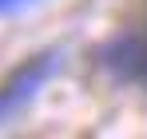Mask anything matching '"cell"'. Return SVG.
Returning a JSON list of instances; mask_svg holds the SVG:
<instances>
[{
  "label": "cell",
  "mask_w": 147,
  "mask_h": 139,
  "mask_svg": "<svg viewBox=\"0 0 147 139\" xmlns=\"http://www.w3.org/2000/svg\"><path fill=\"white\" fill-rule=\"evenodd\" d=\"M99 64L115 80L147 88V28H131V32H119L115 40H107L99 52Z\"/></svg>",
  "instance_id": "7a4b0ae2"
},
{
  "label": "cell",
  "mask_w": 147,
  "mask_h": 139,
  "mask_svg": "<svg viewBox=\"0 0 147 139\" xmlns=\"http://www.w3.org/2000/svg\"><path fill=\"white\" fill-rule=\"evenodd\" d=\"M32 4H40V0H0V16H16V12H24Z\"/></svg>",
  "instance_id": "3957f363"
},
{
  "label": "cell",
  "mask_w": 147,
  "mask_h": 139,
  "mask_svg": "<svg viewBox=\"0 0 147 139\" xmlns=\"http://www.w3.org/2000/svg\"><path fill=\"white\" fill-rule=\"evenodd\" d=\"M56 68H60V52L52 48V52H40V56L24 60L20 68L12 72V76L0 84V123H8L20 107H28V103L36 99V92L52 80Z\"/></svg>",
  "instance_id": "6da1fadb"
}]
</instances>
